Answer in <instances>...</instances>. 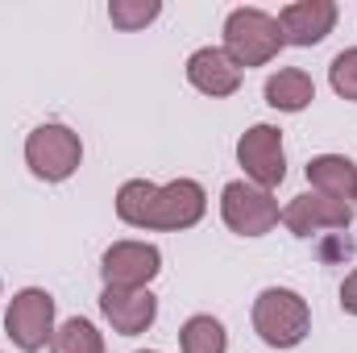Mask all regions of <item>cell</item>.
<instances>
[{"mask_svg": "<svg viewBox=\"0 0 357 353\" xmlns=\"http://www.w3.org/2000/svg\"><path fill=\"white\" fill-rule=\"evenodd\" d=\"M254 329L270 350H295L312 329L307 299L299 291H287V287H266L254 299Z\"/></svg>", "mask_w": 357, "mask_h": 353, "instance_id": "obj_2", "label": "cell"}, {"mask_svg": "<svg viewBox=\"0 0 357 353\" xmlns=\"http://www.w3.org/2000/svg\"><path fill=\"white\" fill-rule=\"evenodd\" d=\"M4 333L13 337V345L21 353H38L54 337V299L42 287L17 291L8 312H4Z\"/></svg>", "mask_w": 357, "mask_h": 353, "instance_id": "obj_6", "label": "cell"}, {"mask_svg": "<svg viewBox=\"0 0 357 353\" xmlns=\"http://www.w3.org/2000/svg\"><path fill=\"white\" fill-rule=\"evenodd\" d=\"M282 50V29L278 17L262 8H233L225 21V54L237 67H266Z\"/></svg>", "mask_w": 357, "mask_h": 353, "instance_id": "obj_3", "label": "cell"}, {"mask_svg": "<svg viewBox=\"0 0 357 353\" xmlns=\"http://www.w3.org/2000/svg\"><path fill=\"white\" fill-rule=\"evenodd\" d=\"M237 163L245 167V175L254 187H278L287 179V154H282V133L274 125H254L241 133L237 142Z\"/></svg>", "mask_w": 357, "mask_h": 353, "instance_id": "obj_7", "label": "cell"}, {"mask_svg": "<svg viewBox=\"0 0 357 353\" xmlns=\"http://www.w3.org/2000/svg\"><path fill=\"white\" fill-rule=\"evenodd\" d=\"M187 80L191 88H199L204 96L220 100V96H233L241 88V67L220 50V46H204L187 59Z\"/></svg>", "mask_w": 357, "mask_h": 353, "instance_id": "obj_12", "label": "cell"}, {"mask_svg": "<svg viewBox=\"0 0 357 353\" xmlns=\"http://www.w3.org/2000/svg\"><path fill=\"white\" fill-rule=\"evenodd\" d=\"M100 312L112 324V333L121 337H137L154 324L158 316V299L150 295V287H104L100 295Z\"/></svg>", "mask_w": 357, "mask_h": 353, "instance_id": "obj_9", "label": "cell"}, {"mask_svg": "<svg viewBox=\"0 0 357 353\" xmlns=\"http://www.w3.org/2000/svg\"><path fill=\"white\" fill-rule=\"evenodd\" d=\"M337 25V4L333 0H295L278 13L282 46H316L333 33Z\"/></svg>", "mask_w": 357, "mask_h": 353, "instance_id": "obj_11", "label": "cell"}, {"mask_svg": "<svg viewBox=\"0 0 357 353\" xmlns=\"http://www.w3.org/2000/svg\"><path fill=\"white\" fill-rule=\"evenodd\" d=\"M341 308H345L349 316H357V270L341 283Z\"/></svg>", "mask_w": 357, "mask_h": 353, "instance_id": "obj_19", "label": "cell"}, {"mask_svg": "<svg viewBox=\"0 0 357 353\" xmlns=\"http://www.w3.org/2000/svg\"><path fill=\"white\" fill-rule=\"evenodd\" d=\"M158 13H162L158 0H112V4H108V21H112L116 29H142V25H150Z\"/></svg>", "mask_w": 357, "mask_h": 353, "instance_id": "obj_17", "label": "cell"}, {"mask_svg": "<svg viewBox=\"0 0 357 353\" xmlns=\"http://www.w3.org/2000/svg\"><path fill=\"white\" fill-rule=\"evenodd\" d=\"M183 353H225L229 350V337H225V324L216 316H191L178 333Z\"/></svg>", "mask_w": 357, "mask_h": 353, "instance_id": "obj_15", "label": "cell"}, {"mask_svg": "<svg viewBox=\"0 0 357 353\" xmlns=\"http://www.w3.org/2000/svg\"><path fill=\"white\" fill-rule=\"evenodd\" d=\"M158 270L162 254L150 241H116L100 262L104 287H146L150 278H158Z\"/></svg>", "mask_w": 357, "mask_h": 353, "instance_id": "obj_10", "label": "cell"}, {"mask_svg": "<svg viewBox=\"0 0 357 353\" xmlns=\"http://www.w3.org/2000/svg\"><path fill=\"white\" fill-rule=\"evenodd\" d=\"M220 216L233 233L241 237H262L278 225V200L270 195L266 187H254L245 179H233L225 183L220 191Z\"/></svg>", "mask_w": 357, "mask_h": 353, "instance_id": "obj_5", "label": "cell"}, {"mask_svg": "<svg viewBox=\"0 0 357 353\" xmlns=\"http://www.w3.org/2000/svg\"><path fill=\"white\" fill-rule=\"evenodd\" d=\"M137 353H158V350H137Z\"/></svg>", "mask_w": 357, "mask_h": 353, "instance_id": "obj_20", "label": "cell"}, {"mask_svg": "<svg viewBox=\"0 0 357 353\" xmlns=\"http://www.w3.org/2000/svg\"><path fill=\"white\" fill-rule=\"evenodd\" d=\"M50 353H104V337L100 329L84 320V316H71L54 337H50Z\"/></svg>", "mask_w": 357, "mask_h": 353, "instance_id": "obj_16", "label": "cell"}, {"mask_svg": "<svg viewBox=\"0 0 357 353\" xmlns=\"http://www.w3.org/2000/svg\"><path fill=\"white\" fill-rule=\"evenodd\" d=\"M278 216H282V225H287L295 237H312V233H324V229H349L354 204L333 200V195H320V191H303V195H295Z\"/></svg>", "mask_w": 357, "mask_h": 353, "instance_id": "obj_8", "label": "cell"}, {"mask_svg": "<svg viewBox=\"0 0 357 353\" xmlns=\"http://www.w3.org/2000/svg\"><path fill=\"white\" fill-rule=\"evenodd\" d=\"M328 84L341 100H354L357 104V46L341 50L333 63H328Z\"/></svg>", "mask_w": 357, "mask_h": 353, "instance_id": "obj_18", "label": "cell"}, {"mask_svg": "<svg viewBox=\"0 0 357 353\" xmlns=\"http://www.w3.org/2000/svg\"><path fill=\"white\" fill-rule=\"evenodd\" d=\"M25 163L29 171L46 183H63L79 171L84 163V146H79V133L67 129V125H38L29 137H25Z\"/></svg>", "mask_w": 357, "mask_h": 353, "instance_id": "obj_4", "label": "cell"}, {"mask_svg": "<svg viewBox=\"0 0 357 353\" xmlns=\"http://www.w3.org/2000/svg\"><path fill=\"white\" fill-rule=\"evenodd\" d=\"M312 100H316V84L299 67H282L278 75L266 80V104L278 112H303Z\"/></svg>", "mask_w": 357, "mask_h": 353, "instance_id": "obj_14", "label": "cell"}, {"mask_svg": "<svg viewBox=\"0 0 357 353\" xmlns=\"http://www.w3.org/2000/svg\"><path fill=\"white\" fill-rule=\"evenodd\" d=\"M208 208V195L195 179H175L167 187L146 183V179H129L116 191V216L133 229H191Z\"/></svg>", "mask_w": 357, "mask_h": 353, "instance_id": "obj_1", "label": "cell"}, {"mask_svg": "<svg viewBox=\"0 0 357 353\" xmlns=\"http://www.w3.org/2000/svg\"><path fill=\"white\" fill-rule=\"evenodd\" d=\"M307 183L320 191V195H333V200H357V163L345 154H320L307 163Z\"/></svg>", "mask_w": 357, "mask_h": 353, "instance_id": "obj_13", "label": "cell"}]
</instances>
